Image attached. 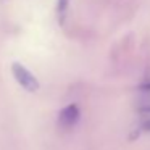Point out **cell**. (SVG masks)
Segmentation results:
<instances>
[{
    "label": "cell",
    "instance_id": "cell-1",
    "mask_svg": "<svg viewBox=\"0 0 150 150\" xmlns=\"http://www.w3.org/2000/svg\"><path fill=\"white\" fill-rule=\"evenodd\" d=\"M11 71H13L15 79H16V81L20 82V86H23L26 91L36 92L37 89H39V81H37V78L24 65L15 62L13 65H11Z\"/></svg>",
    "mask_w": 150,
    "mask_h": 150
},
{
    "label": "cell",
    "instance_id": "cell-2",
    "mask_svg": "<svg viewBox=\"0 0 150 150\" xmlns=\"http://www.w3.org/2000/svg\"><path fill=\"white\" fill-rule=\"evenodd\" d=\"M78 120H79V108L76 103H71V105H68V107H65L62 110V113H60V116H58V121L63 127L74 126Z\"/></svg>",
    "mask_w": 150,
    "mask_h": 150
},
{
    "label": "cell",
    "instance_id": "cell-3",
    "mask_svg": "<svg viewBox=\"0 0 150 150\" xmlns=\"http://www.w3.org/2000/svg\"><path fill=\"white\" fill-rule=\"evenodd\" d=\"M68 4H69V0H57V15H58V21H60V23H63L65 18H66Z\"/></svg>",
    "mask_w": 150,
    "mask_h": 150
},
{
    "label": "cell",
    "instance_id": "cell-4",
    "mask_svg": "<svg viewBox=\"0 0 150 150\" xmlns=\"http://www.w3.org/2000/svg\"><path fill=\"white\" fill-rule=\"evenodd\" d=\"M142 127H144L145 131H150V120H147L145 123H144V126H142Z\"/></svg>",
    "mask_w": 150,
    "mask_h": 150
},
{
    "label": "cell",
    "instance_id": "cell-5",
    "mask_svg": "<svg viewBox=\"0 0 150 150\" xmlns=\"http://www.w3.org/2000/svg\"><path fill=\"white\" fill-rule=\"evenodd\" d=\"M144 87H145V89H150V84H145V86H144Z\"/></svg>",
    "mask_w": 150,
    "mask_h": 150
}]
</instances>
